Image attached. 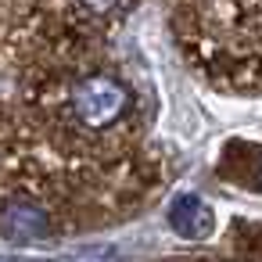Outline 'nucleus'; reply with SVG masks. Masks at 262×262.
<instances>
[{
    "instance_id": "20e7f679",
    "label": "nucleus",
    "mask_w": 262,
    "mask_h": 262,
    "mask_svg": "<svg viewBox=\"0 0 262 262\" xmlns=\"http://www.w3.org/2000/svg\"><path fill=\"white\" fill-rule=\"evenodd\" d=\"M122 0H76V8L86 15V18H112L119 11Z\"/></svg>"
},
{
    "instance_id": "f257e3e1",
    "label": "nucleus",
    "mask_w": 262,
    "mask_h": 262,
    "mask_svg": "<svg viewBox=\"0 0 262 262\" xmlns=\"http://www.w3.org/2000/svg\"><path fill=\"white\" fill-rule=\"evenodd\" d=\"M65 112H69L76 129L108 133L133 115V90L112 72H94V76H83L69 86Z\"/></svg>"
},
{
    "instance_id": "7ed1b4c3",
    "label": "nucleus",
    "mask_w": 262,
    "mask_h": 262,
    "mask_svg": "<svg viewBox=\"0 0 262 262\" xmlns=\"http://www.w3.org/2000/svg\"><path fill=\"white\" fill-rule=\"evenodd\" d=\"M165 219H169V226H172L180 237H190V241L205 237V233L215 226V215H212V208H208L201 198H190V194H180V198H172V205H169Z\"/></svg>"
},
{
    "instance_id": "f03ea898",
    "label": "nucleus",
    "mask_w": 262,
    "mask_h": 262,
    "mask_svg": "<svg viewBox=\"0 0 262 262\" xmlns=\"http://www.w3.org/2000/svg\"><path fill=\"white\" fill-rule=\"evenodd\" d=\"M4 233H8V241H36V237L51 233V219L40 205L11 198L4 208Z\"/></svg>"
}]
</instances>
